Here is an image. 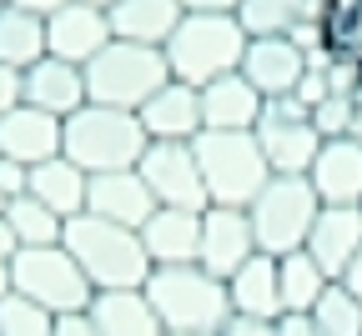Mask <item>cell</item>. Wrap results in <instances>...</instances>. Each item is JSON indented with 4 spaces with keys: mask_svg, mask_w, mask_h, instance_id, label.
Masks as SVG:
<instances>
[{
    "mask_svg": "<svg viewBox=\"0 0 362 336\" xmlns=\"http://www.w3.org/2000/svg\"><path fill=\"white\" fill-rule=\"evenodd\" d=\"M45 56V16H30V11H16L6 6L0 11V61L25 71Z\"/></svg>",
    "mask_w": 362,
    "mask_h": 336,
    "instance_id": "484cf974",
    "label": "cell"
},
{
    "mask_svg": "<svg viewBox=\"0 0 362 336\" xmlns=\"http://www.w3.org/2000/svg\"><path fill=\"white\" fill-rule=\"evenodd\" d=\"M192 146H197V166H202L211 206H242L247 211L262 196V186L272 181V166H267L252 131H202Z\"/></svg>",
    "mask_w": 362,
    "mask_h": 336,
    "instance_id": "5b68a950",
    "label": "cell"
},
{
    "mask_svg": "<svg viewBox=\"0 0 362 336\" xmlns=\"http://www.w3.org/2000/svg\"><path fill=\"white\" fill-rule=\"evenodd\" d=\"M86 316L96 321L101 336H166L156 306L146 301V292H96L86 306Z\"/></svg>",
    "mask_w": 362,
    "mask_h": 336,
    "instance_id": "603a6c76",
    "label": "cell"
},
{
    "mask_svg": "<svg viewBox=\"0 0 362 336\" xmlns=\"http://www.w3.org/2000/svg\"><path fill=\"white\" fill-rule=\"evenodd\" d=\"M11 292H16V276H11V261L0 256V301H6Z\"/></svg>",
    "mask_w": 362,
    "mask_h": 336,
    "instance_id": "7bdbcfd3",
    "label": "cell"
},
{
    "mask_svg": "<svg viewBox=\"0 0 362 336\" xmlns=\"http://www.w3.org/2000/svg\"><path fill=\"white\" fill-rule=\"evenodd\" d=\"M106 16H111L116 40H136V45H156L161 51L187 11H181V0H116Z\"/></svg>",
    "mask_w": 362,
    "mask_h": 336,
    "instance_id": "cb8c5ba5",
    "label": "cell"
},
{
    "mask_svg": "<svg viewBox=\"0 0 362 336\" xmlns=\"http://www.w3.org/2000/svg\"><path fill=\"white\" fill-rule=\"evenodd\" d=\"M146 301L156 306L166 336H216L232 316V301H226V281L192 266H151L146 276Z\"/></svg>",
    "mask_w": 362,
    "mask_h": 336,
    "instance_id": "7a4b0ae2",
    "label": "cell"
},
{
    "mask_svg": "<svg viewBox=\"0 0 362 336\" xmlns=\"http://www.w3.org/2000/svg\"><path fill=\"white\" fill-rule=\"evenodd\" d=\"M6 221H11V231H16V241H21V246H56V241H61V231H66V221H61L51 206H40L30 191H25V196H11Z\"/></svg>",
    "mask_w": 362,
    "mask_h": 336,
    "instance_id": "83f0119b",
    "label": "cell"
},
{
    "mask_svg": "<svg viewBox=\"0 0 362 336\" xmlns=\"http://www.w3.org/2000/svg\"><path fill=\"white\" fill-rule=\"evenodd\" d=\"M6 206H11V196H6V191H0V216H6Z\"/></svg>",
    "mask_w": 362,
    "mask_h": 336,
    "instance_id": "ee69618b",
    "label": "cell"
},
{
    "mask_svg": "<svg viewBox=\"0 0 362 336\" xmlns=\"http://www.w3.org/2000/svg\"><path fill=\"white\" fill-rule=\"evenodd\" d=\"M262 95L257 85L232 71V76H216L202 85V131H257L262 121Z\"/></svg>",
    "mask_w": 362,
    "mask_h": 336,
    "instance_id": "d6986e66",
    "label": "cell"
},
{
    "mask_svg": "<svg viewBox=\"0 0 362 336\" xmlns=\"http://www.w3.org/2000/svg\"><path fill=\"white\" fill-rule=\"evenodd\" d=\"M0 191H6V196H25V191H30V166L0 156Z\"/></svg>",
    "mask_w": 362,
    "mask_h": 336,
    "instance_id": "d590c367",
    "label": "cell"
},
{
    "mask_svg": "<svg viewBox=\"0 0 362 336\" xmlns=\"http://www.w3.org/2000/svg\"><path fill=\"white\" fill-rule=\"evenodd\" d=\"M136 171H141V181L151 186L156 206H187V211H206L211 206L192 140H151L146 156L136 161Z\"/></svg>",
    "mask_w": 362,
    "mask_h": 336,
    "instance_id": "30bf717a",
    "label": "cell"
},
{
    "mask_svg": "<svg viewBox=\"0 0 362 336\" xmlns=\"http://www.w3.org/2000/svg\"><path fill=\"white\" fill-rule=\"evenodd\" d=\"M262 101H277V95H292L302 71H307V56L292 45V35H252L247 51H242V66H237Z\"/></svg>",
    "mask_w": 362,
    "mask_h": 336,
    "instance_id": "4fadbf2b",
    "label": "cell"
},
{
    "mask_svg": "<svg viewBox=\"0 0 362 336\" xmlns=\"http://www.w3.org/2000/svg\"><path fill=\"white\" fill-rule=\"evenodd\" d=\"M317 326H322L327 336H362V301L347 292L342 281H332L322 296H317V306L307 311Z\"/></svg>",
    "mask_w": 362,
    "mask_h": 336,
    "instance_id": "f546056e",
    "label": "cell"
},
{
    "mask_svg": "<svg viewBox=\"0 0 362 336\" xmlns=\"http://www.w3.org/2000/svg\"><path fill=\"white\" fill-rule=\"evenodd\" d=\"M61 246L76 256V266L86 271V281L96 286V292H136V286H146V276H151V256L141 246V231L101 221L90 211L66 221Z\"/></svg>",
    "mask_w": 362,
    "mask_h": 336,
    "instance_id": "6da1fadb",
    "label": "cell"
},
{
    "mask_svg": "<svg viewBox=\"0 0 362 336\" xmlns=\"http://www.w3.org/2000/svg\"><path fill=\"white\" fill-rule=\"evenodd\" d=\"M86 186H90V176L71 156H51V161L30 166V196L40 206H51L61 221H71V216L86 211Z\"/></svg>",
    "mask_w": 362,
    "mask_h": 336,
    "instance_id": "d4e9b609",
    "label": "cell"
},
{
    "mask_svg": "<svg viewBox=\"0 0 362 336\" xmlns=\"http://www.w3.org/2000/svg\"><path fill=\"white\" fill-rule=\"evenodd\" d=\"M302 251L327 271V281H337L362 251V206H322Z\"/></svg>",
    "mask_w": 362,
    "mask_h": 336,
    "instance_id": "e0dca14e",
    "label": "cell"
},
{
    "mask_svg": "<svg viewBox=\"0 0 362 336\" xmlns=\"http://www.w3.org/2000/svg\"><path fill=\"white\" fill-rule=\"evenodd\" d=\"M337 281H342V286H347V292H352V296H357V301H362V251H357V256H352V266H347V271H342V276H337Z\"/></svg>",
    "mask_w": 362,
    "mask_h": 336,
    "instance_id": "ab89813d",
    "label": "cell"
},
{
    "mask_svg": "<svg viewBox=\"0 0 362 336\" xmlns=\"http://www.w3.org/2000/svg\"><path fill=\"white\" fill-rule=\"evenodd\" d=\"M141 246H146L151 266H192L202 251V211L156 206L151 221L141 226Z\"/></svg>",
    "mask_w": 362,
    "mask_h": 336,
    "instance_id": "ac0fdd59",
    "label": "cell"
},
{
    "mask_svg": "<svg viewBox=\"0 0 362 336\" xmlns=\"http://www.w3.org/2000/svg\"><path fill=\"white\" fill-rule=\"evenodd\" d=\"M247 40H252V35L242 30L237 11H187L161 51H166L171 80H187V85L202 90L206 80L232 76V71L242 66Z\"/></svg>",
    "mask_w": 362,
    "mask_h": 336,
    "instance_id": "3957f363",
    "label": "cell"
},
{
    "mask_svg": "<svg viewBox=\"0 0 362 336\" xmlns=\"http://www.w3.org/2000/svg\"><path fill=\"white\" fill-rule=\"evenodd\" d=\"M16 106H25V71L0 61V116L16 111Z\"/></svg>",
    "mask_w": 362,
    "mask_h": 336,
    "instance_id": "836d02e7",
    "label": "cell"
},
{
    "mask_svg": "<svg viewBox=\"0 0 362 336\" xmlns=\"http://www.w3.org/2000/svg\"><path fill=\"white\" fill-rule=\"evenodd\" d=\"M16 251H21V241H16V231H11V221H6V216H0V256H6V261H11Z\"/></svg>",
    "mask_w": 362,
    "mask_h": 336,
    "instance_id": "b9f144b4",
    "label": "cell"
},
{
    "mask_svg": "<svg viewBox=\"0 0 362 336\" xmlns=\"http://www.w3.org/2000/svg\"><path fill=\"white\" fill-rule=\"evenodd\" d=\"M56 336H101V331L86 311H76V316H56Z\"/></svg>",
    "mask_w": 362,
    "mask_h": 336,
    "instance_id": "74e56055",
    "label": "cell"
},
{
    "mask_svg": "<svg viewBox=\"0 0 362 336\" xmlns=\"http://www.w3.org/2000/svg\"><path fill=\"white\" fill-rule=\"evenodd\" d=\"M0 336H56V316L11 292L0 301Z\"/></svg>",
    "mask_w": 362,
    "mask_h": 336,
    "instance_id": "4dcf8cb0",
    "label": "cell"
},
{
    "mask_svg": "<svg viewBox=\"0 0 362 336\" xmlns=\"http://www.w3.org/2000/svg\"><path fill=\"white\" fill-rule=\"evenodd\" d=\"M146 146H151V136L141 131V116L136 111H116V106L86 101L76 116H66L61 156H71L86 176L136 171V161L146 156Z\"/></svg>",
    "mask_w": 362,
    "mask_h": 336,
    "instance_id": "277c9868",
    "label": "cell"
},
{
    "mask_svg": "<svg viewBox=\"0 0 362 336\" xmlns=\"http://www.w3.org/2000/svg\"><path fill=\"white\" fill-rule=\"evenodd\" d=\"M277 286H282V316H287V311H312L332 281L307 251H292V256H277Z\"/></svg>",
    "mask_w": 362,
    "mask_h": 336,
    "instance_id": "4316f807",
    "label": "cell"
},
{
    "mask_svg": "<svg viewBox=\"0 0 362 336\" xmlns=\"http://www.w3.org/2000/svg\"><path fill=\"white\" fill-rule=\"evenodd\" d=\"M86 211L101 216V221L141 231L151 221V211H156V196H151V186L141 181V171H106V176H90Z\"/></svg>",
    "mask_w": 362,
    "mask_h": 336,
    "instance_id": "5bb4252c",
    "label": "cell"
},
{
    "mask_svg": "<svg viewBox=\"0 0 362 336\" xmlns=\"http://www.w3.org/2000/svg\"><path fill=\"white\" fill-rule=\"evenodd\" d=\"M317 211H322V201H317V191H312L307 176H272V181L262 186V196L247 206L257 251H267V256H292V251H302L307 236H312Z\"/></svg>",
    "mask_w": 362,
    "mask_h": 336,
    "instance_id": "52a82bcc",
    "label": "cell"
},
{
    "mask_svg": "<svg viewBox=\"0 0 362 336\" xmlns=\"http://www.w3.org/2000/svg\"><path fill=\"white\" fill-rule=\"evenodd\" d=\"M166 80H171L166 51L136 45V40H111L106 51L86 66V101L116 106V111H141Z\"/></svg>",
    "mask_w": 362,
    "mask_h": 336,
    "instance_id": "8992f818",
    "label": "cell"
},
{
    "mask_svg": "<svg viewBox=\"0 0 362 336\" xmlns=\"http://www.w3.org/2000/svg\"><path fill=\"white\" fill-rule=\"evenodd\" d=\"M6 6H16V11H30V16H56L66 0H6Z\"/></svg>",
    "mask_w": 362,
    "mask_h": 336,
    "instance_id": "f35d334b",
    "label": "cell"
},
{
    "mask_svg": "<svg viewBox=\"0 0 362 336\" xmlns=\"http://www.w3.org/2000/svg\"><path fill=\"white\" fill-rule=\"evenodd\" d=\"M292 95H297V101H302L307 111H312V106H322V101H327V95H332V90H327V71H322V66H307Z\"/></svg>",
    "mask_w": 362,
    "mask_h": 336,
    "instance_id": "d6a6232c",
    "label": "cell"
},
{
    "mask_svg": "<svg viewBox=\"0 0 362 336\" xmlns=\"http://www.w3.org/2000/svg\"><path fill=\"white\" fill-rule=\"evenodd\" d=\"M90 6H101V11H111V6H116V0H90Z\"/></svg>",
    "mask_w": 362,
    "mask_h": 336,
    "instance_id": "f6af8a7d",
    "label": "cell"
},
{
    "mask_svg": "<svg viewBox=\"0 0 362 336\" xmlns=\"http://www.w3.org/2000/svg\"><path fill=\"white\" fill-rule=\"evenodd\" d=\"M0 11H6V0H0Z\"/></svg>",
    "mask_w": 362,
    "mask_h": 336,
    "instance_id": "7dc6e473",
    "label": "cell"
},
{
    "mask_svg": "<svg viewBox=\"0 0 362 336\" xmlns=\"http://www.w3.org/2000/svg\"><path fill=\"white\" fill-rule=\"evenodd\" d=\"M257 256V236H252V216L242 206H206L202 211V251L197 266L211 276H232L242 261Z\"/></svg>",
    "mask_w": 362,
    "mask_h": 336,
    "instance_id": "7c38bea8",
    "label": "cell"
},
{
    "mask_svg": "<svg viewBox=\"0 0 362 336\" xmlns=\"http://www.w3.org/2000/svg\"><path fill=\"white\" fill-rule=\"evenodd\" d=\"M11 276H16V296L45 306L51 316H76L96 296V286L86 281V271L76 266V256L61 241L56 246H21L11 256Z\"/></svg>",
    "mask_w": 362,
    "mask_h": 336,
    "instance_id": "ba28073f",
    "label": "cell"
},
{
    "mask_svg": "<svg viewBox=\"0 0 362 336\" xmlns=\"http://www.w3.org/2000/svg\"><path fill=\"white\" fill-rule=\"evenodd\" d=\"M307 16H322V11H312L307 0H242L237 6V20L247 35H287Z\"/></svg>",
    "mask_w": 362,
    "mask_h": 336,
    "instance_id": "f1b7e54d",
    "label": "cell"
},
{
    "mask_svg": "<svg viewBox=\"0 0 362 336\" xmlns=\"http://www.w3.org/2000/svg\"><path fill=\"white\" fill-rule=\"evenodd\" d=\"M226 301H232L237 316H282V286H277V256L257 251L252 261H242L232 276H226Z\"/></svg>",
    "mask_w": 362,
    "mask_h": 336,
    "instance_id": "7402d4cb",
    "label": "cell"
},
{
    "mask_svg": "<svg viewBox=\"0 0 362 336\" xmlns=\"http://www.w3.org/2000/svg\"><path fill=\"white\" fill-rule=\"evenodd\" d=\"M216 336H277V321H267V316H226V326Z\"/></svg>",
    "mask_w": 362,
    "mask_h": 336,
    "instance_id": "e575fe53",
    "label": "cell"
},
{
    "mask_svg": "<svg viewBox=\"0 0 362 336\" xmlns=\"http://www.w3.org/2000/svg\"><path fill=\"white\" fill-rule=\"evenodd\" d=\"M312 126H317L322 140L352 136V95H327L322 106H312Z\"/></svg>",
    "mask_w": 362,
    "mask_h": 336,
    "instance_id": "1f68e13d",
    "label": "cell"
},
{
    "mask_svg": "<svg viewBox=\"0 0 362 336\" xmlns=\"http://www.w3.org/2000/svg\"><path fill=\"white\" fill-rule=\"evenodd\" d=\"M111 16L90 0H66L56 16H45V56L71 61V66H90L106 45H111Z\"/></svg>",
    "mask_w": 362,
    "mask_h": 336,
    "instance_id": "8fae6325",
    "label": "cell"
},
{
    "mask_svg": "<svg viewBox=\"0 0 362 336\" xmlns=\"http://www.w3.org/2000/svg\"><path fill=\"white\" fill-rule=\"evenodd\" d=\"M25 106L51 111V116H76L86 106V71L56 56H40L35 66H25Z\"/></svg>",
    "mask_w": 362,
    "mask_h": 336,
    "instance_id": "44dd1931",
    "label": "cell"
},
{
    "mask_svg": "<svg viewBox=\"0 0 362 336\" xmlns=\"http://www.w3.org/2000/svg\"><path fill=\"white\" fill-rule=\"evenodd\" d=\"M307 181L322 206H362V140H352V136L322 140Z\"/></svg>",
    "mask_w": 362,
    "mask_h": 336,
    "instance_id": "9a60e30c",
    "label": "cell"
},
{
    "mask_svg": "<svg viewBox=\"0 0 362 336\" xmlns=\"http://www.w3.org/2000/svg\"><path fill=\"white\" fill-rule=\"evenodd\" d=\"M252 136H257L272 176H307L312 161H317V146H322V136H317V126H312V111L297 101V95L267 101Z\"/></svg>",
    "mask_w": 362,
    "mask_h": 336,
    "instance_id": "9c48e42d",
    "label": "cell"
},
{
    "mask_svg": "<svg viewBox=\"0 0 362 336\" xmlns=\"http://www.w3.org/2000/svg\"><path fill=\"white\" fill-rule=\"evenodd\" d=\"M61 140H66V121L51 111L16 106L0 116V156H11L21 166H40V161L61 156Z\"/></svg>",
    "mask_w": 362,
    "mask_h": 336,
    "instance_id": "2e32d148",
    "label": "cell"
},
{
    "mask_svg": "<svg viewBox=\"0 0 362 336\" xmlns=\"http://www.w3.org/2000/svg\"><path fill=\"white\" fill-rule=\"evenodd\" d=\"M136 116H141V131L151 140H197L202 136V90L187 80H166Z\"/></svg>",
    "mask_w": 362,
    "mask_h": 336,
    "instance_id": "ffe728a7",
    "label": "cell"
},
{
    "mask_svg": "<svg viewBox=\"0 0 362 336\" xmlns=\"http://www.w3.org/2000/svg\"><path fill=\"white\" fill-rule=\"evenodd\" d=\"M242 0H181V11H237Z\"/></svg>",
    "mask_w": 362,
    "mask_h": 336,
    "instance_id": "60d3db41",
    "label": "cell"
},
{
    "mask_svg": "<svg viewBox=\"0 0 362 336\" xmlns=\"http://www.w3.org/2000/svg\"><path fill=\"white\" fill-rule=\"evenodd\" d=\"M277 336H327V331L317 326L307 311H287V316H277Z\"/></svg>",
    "mask_w": 362,
    "mask_h": 336,
    "instance_id": "8d00e7d4",
    "label": "cell"
},
{
    "mask_svg": "<svg viewBox=\"0 0 362 336\" xmlns=\"http://www.w3.org/2000/svg\"><path fill=\"white\" fill-rule=\"evenodd\" d=\"M357 76H362V56H357Z\"/></svg>",
    "mask_w": 362,
    "mask_h": 336,
    "instance_id": "bcb514c9",
    "label": "cell"
}]
</instances>
